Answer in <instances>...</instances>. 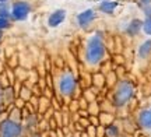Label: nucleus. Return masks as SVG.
I'll return each instance as SVG.
<instances>
[{
	"label": "nucleus",
	"mask_w": 151,
	"mask_h": 137,
	"mask_svg": "<svg viewBox=\"0 0 151 137\" xmlns=\"http://www.w3.org/2000/svg\"><path fill=\"white\" fill-rule=\"evenodd\" d=\"M116 6L118 4H116L115 1H104L102 4H101V10H102L104 13H112Z\"/></svg>",
	"instance_id": "1a4fd4ad"
},
{
	"label": "nucleus",
	"mask_w": 151,
	"mask_h": 137,
	"mask_svg": "<svg viewBox=\"0 0 151 137\" xmlns=\"http://www.w3.org/2000/svg\"><path fill=\"white\" fill-rule=\"evenodd\" d=\"M29 13V6L24 1H18L13 6V17L16 20H24Z\"/></svg>",
	"instance_id": "7ed1b4c3"
},
{
	"label": "nucleus",
	"mask_w": 151,
	"mask_h": 137,
	"mask_svg": "<svg viewBox=\"0 0 151 137\" xmlns=\"http://www.w3.org/2000/svg\"><path fill=\"white\" fill-rule=\"evenodd\" d=\"M104 56V45L99 41V38L94 37V38L88 42L87 46V59L90 63H98Z\"/></svg>",
	"instance_id": "f257e3e1"
},
{
	"label": "nucleus",
	"mask_w": 151,
	"mask_h": 137,
	"mask_svg": "<svg viewBox=\"0 0 151 137\" xmlns=\"http://www.w3.org/2000/svg\"><path fill=\"white\" fill-rule=\"evenodd\" d=\"M74 88V78L71 76H65L60 80V90L63 94H70Z\"/></svg>",
	"instance_id": "39448f33"
},
{
	"label": "nucleus",
	"mask_w": 151,
	"mask_h": 137,
	"mask_svg": "<svg viewBox=\"0 0 151 137\" xmlns=\"http://www.w3.org/2000/svg\"><path fill=\"white\" fill-rule=\"evenodd\" d=\"M108 132L111 133V134H112L111 137H115V136H116V129H115V127H111V129H109Z\"/></svg>",
	"instance_id": "2eb2a0df"
},
{
	"label": "nucleus",
	"mask_w": 151,
	"mask_h": 137,
	"mask_svg": "<svg viewBox=\"0 0 151 137\" xmlns=\"http://www.w3.org/2000/svg\"><path fill=\"white\" fill-rule=\"evenodd\" d=\"M151 52V41H147V42H144V44L141 45L140 48V56L141 57H146L148 53Z\"/></svg>",
	"instance_id": "9d476101"
},
{
	"label": "nucleus",
	"mask_w": 151,
	"mask_h": 137,
	"mask_svg": "<svg viewBox=\"0 0 151 137\" xmlns=\"http://www.w3.org/2000/svg\"><path fill=\"white\" fill-rule=\"evenodd\" d=\"M0 17L1 18H7L9 17V10H7V7L6 6H0Z\"/></svg>",
	"instance_id": "f8f14e48"
},
{
	"label": "nucleus",
	"mask_w": 151,
	"mask_h": 137,
	"mask_svg": "<svg viewBox=\"0 0 151 137\" xmlns=\"http://www.w3.org/2000/svg\"><path fill=\"white\" fill-rule=\"evenodd\" d=\"M0 1H6V0H0Z\"/></svg>",
	"instance_id": "dca6fc26"
},
{
	"label": "nucleus",
	"mask_w": 151,
	"mask_h": 137,
	"mask_svg": "<svg viewBox=\"0 0 151 137\" xmlns=\"http://www.w3.org/2000/svg\"><path fill=\"white\" fill-rule=\"evenodd\" d=\"M20 134V126L13 122H4L1 126V137H16Z\"/></svg>",
	"instance_id": "20e7f679"
},
{
	"label": "nucleus",
	"mask_w": 151,
	"mask_h": 137,
	"mask_svg": "<svg viewBox=\"0 0 151 137\" xmlns=\"http://www.w3.org/2000/svg\"><path fill=\"white\" fill-rule=\"evenodd\" d=\"M66 11L65 10H56L55 13H52V16L49 17V25L50 27H58L60 22L65 20Z\"/></svg>",
	"instance_id": "423d86ee"
},
{
	"label": "nucleus",
	"mask_w": 151,
	"mask_h": 137,
	"mask_svg": "<svg viewBox=\"0 0 151 137\" xmlns=\"http://www.w3.org/2000/svg\"><path fill=\"white\" fill-rule=\"evenodd\" d=\"M144 31H146L148 35H151V17L147 18L146 22H144Z\"/></svg>",
	"instance_id": "ddd939ff"
},
{
	"label": "nucleus",
	"mask_w": 151,
	"mask_h": 137,
	"mask_svg": "<svg viewBox=\"0 0 151 137\" xmlns=\"http://www.w3.org/2000/svg\"><path fill=\"white\" fill-rule=\"evenodd\" d=\"M92 20H94V11H92V10L83 11L80 16H78V22H80V25H83V27L88 25Z\"/></svg>",
	"instance_id": "0eeeda50"
},
{
	"label": "nucleus",
	"mask_w": 151,
	"mask_h": 137,
	"mask_svg": "<svg viewBox=\"0 0 151 137\" xmlns=\"http://www.w3.org/2000/svg\"><path fill=\"white\" fill-rule=\"evenodd\" d=\"M7 25H9L7 18H1V17H0V28H6Z\"/></svg>",
	"instance_id": "4468645a"
},
{
	"label": "nucleus",
	"mask_w": 151,
	"mask_h": 137,
	"mask_svg": "<svg viewBox=\"0 0 151 137\" xmlns=\"http://www.w3.org/2000/svg\"><path fill=\"white\" fill-rule=\"evenodd\" d=\"M0 35H1V34H0Z\"/></svg>",
	"instance_id": "f3484780"
},
{
	"label": "nucleus",
	"mask_w": 151,
	"mask_h": 137,
	"mask_svg": "<svg viewBox=\"0 0 151 137\" xmlns=\"http://www.w3.org/2000/svg\"><path fill=\"white\" fill-rule=\"evenodd\" d=\"M132 95H133V87H132L130 84H127V82L120 84L118 93H116V104L123 105Z\"/></svg>",
	"instance_id": "f03ea898"
},
{
	"label": "nucleus",
	"mask_w": 151,
	"mask_h": 137,
	"mask_svg": "<svg viewBox=\"0 0 151 137\" xmlns=\"http://www.w3.org/2000/svg\"><path fill=\"white\" fill-rule=\"evenodd\" d=\"M140 122L144 127H151V109L144 110L140 115Z\"/></svg>",
	"instance_id": "6e6552de"
},
{
	"label": "nucleus",
	"mask_w": 151,
	"mask_h": 137,
	"mask_svg": "<svg viewBox=\"0 0 151 137\" xmlns=\"http://www.w3.org/2000/svg\"><path fill=\"white\" fill-rule=\"evenodd\" d=\"M141 27V22L139 21V20H134V21L130 24L129 27V32L130 34H137V31H139V28Z\"/></svg>",
	"instance_id": "9b49d317"
}]
</instances>
